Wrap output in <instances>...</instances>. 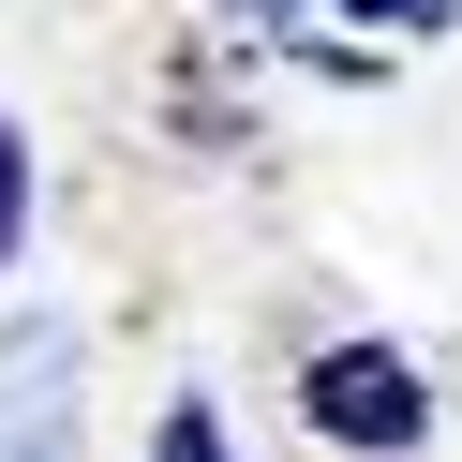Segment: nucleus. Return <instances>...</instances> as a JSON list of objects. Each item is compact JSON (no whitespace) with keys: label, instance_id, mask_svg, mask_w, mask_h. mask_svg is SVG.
I'll use <instances>...</instances> for the list:
<instances>
[{"label":"nucleus","instance_id":"5","mask_svg":"<svg viewBox=\"0 0 462 462\" xmlns=\"http://www.w3.org/2000/svg\"><path fill=\"white\" fill-rule=\"evenodd\" d=\"M358 15H432V0H358Z\"/></svg>","mask_w":462,"mask_h":462},{"label":"nucleus","instance_id":"3","mask_svg":"<svg viewBox=\"0 0 462 462\" xmlns=\"http://www.w3.org/2000/svg\"><path fill=\"white\" fill-rule=\"evenodd\" d=\"M15 239H31V150H15V120H0V269H15Z\"/></svg>","mask_w":462,"mask_h":462},{"label":"nucleus","instance_id":"2","mask_svg":"<svg viewBox=\"0 0 462 462\" xmlns=\"http://www.w3.org/2000/svg\"><path fill=\"white\" fill-rule=\"evenodd\" d=\"M75 448V328H0V462Z\"/></svg>","mask_w":462,"mask_h":462},{"label":"nucleus","instance_id":"4","mask_svg":"<svg viewBox=\"0 0 462 462\" xmlns=\"http://www.w3.org/2000/svg\"><path fill=\"white\" fill-rule=\"evenodd\" d=\"M164 462H239V448L209 432V402H180V418H164Z\"/></svg>","mask_w":462,"mask_h":462},{"label":"nucleus","instance_id":"1","mask_svg":"<svg viewBox=\"0 0 462 462\" xmlns=\"http://www.w3.org/2000/svg\"><path fill=\"white\" fill-rule=\"evenodd\" d=\"M299 402H313V432H343V448H418V418H432L388 343H328V358L299 373Z\"/></svg>","mask_w":462,"mask_h":462}]
</instances>
